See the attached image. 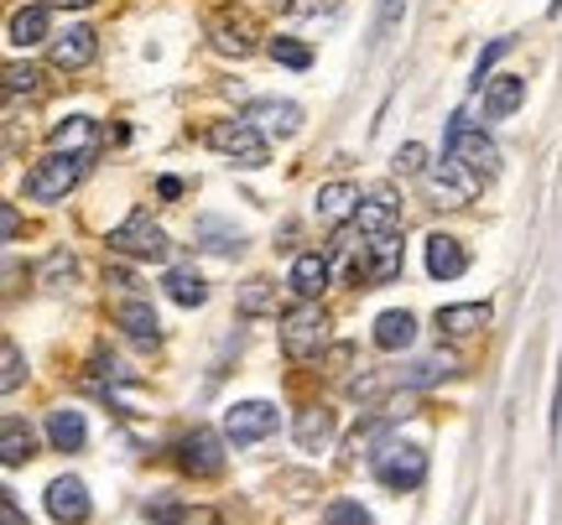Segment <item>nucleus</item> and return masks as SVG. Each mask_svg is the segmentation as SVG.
Instances as JSON below:
<instances>
[{"instance_id": "nucleus-1", "label": "nucleus", "mask_w": 562, "mask_h": 525, "mask_svg": "<svg viewBox=\"0 0 562 525\" xmlns=\"http://www.w3.org/2000/svg\"><path fill=\"white\" fill-rule=\"evenodd\" d=\"M328 312L318 303H297L292 312H281V349H286V359H318L323 349H328Z\"/></svg>"}, {"instance_id": "nucleus-2", "label": "nucleus", "mask_w": 562, "mask_h": 525, "mask_svg": "<svg viewBox=\"0 0 562 525\" xmlns=\"http://www.w3.org/2000/svg\"><path fill=\"white\" fill-rule=\"evenodd\" d=\"M370 473H375L381 489H391V494H412V489H422V479H427V453L412 443H381L370 453Z\"/></svg>"}, {"instance_id": "nucleus-3", "label": "nucleus", "mask_w": 562, "mask_h": 525, "mask_svg": "<svg viewBox=\"0 0 562 525\" xmlns=\"http://www.w3.org/2000/svg\"><path fill=\"white\" fill-rule=\"evenodd\" d=\"M448 162L453 167H463L474 182H484V178H495V167H501V151H495V141L484 136L480 125H469L459 115V121L448 125Z\"/></svg>"}, {"instance_id": "nucleus-4", "label": "nucleus", "mask_w": 562, "mask_h": 525, "mask_svg": "<svg viewBox=\"0 0 562 525\" xmlns=\"http://www.w3.org/2000/svg\"><path fill=\"white\" fill-rule=\"evenodd\" d=\"M83 178V157H63V151H47L32 172H26V198L32 203H58L68 198Z\"/></svg>"}, {"instance_id": "nucleus-5", "label": "nucleus", "mask_w": 562, "mask_h": 525, "mask_svg": "<svg viewBox=\"0 0 562 525\" xmlns=\"http://www.w3.org/2000/svg\"><path fill=\"white\" fill-rule=\"evenodd\" d=\"M209 146H214L220 157H229L235 167H245V172L266 167V136L245 121V115L240 121H214L209 125Z\"/></svg>"}, {"instance_id": "nucleus-6", "label": "nucleus", "mask_w": 562, "mask_h": 525, "mask_svg": "<svg viewBox=\"0 0 562 525\" xmlns=\"http://www.w3.org/2000/svg\"><path fill=\"white\" fill-rule=\"evenodd\" d=\"M110 250H115V255H131V261H167V255H172V240H167L146 214H131L125 224L110 229Z\"/></svg>"}, {"instance_id": "nucleus-7", "label": "nucleus", "mask_w": 562, "mask_h": 525, "mask_svg": "<svg viewBox=\"0 0 562 525\" xmlns=\"http://www.w3.org/2000/svg\"><path fill=\"white\" fill-rule=\"evenodd\" d=\"M178 468L188 479H214V473H224V437L214 426H193L178 443Z\"/></svg>"}, {"instance_id": "nucleus-8", "label": "nucleus", "mask_w": 562, "mask_h": 525, "mask_svg": "<svg viewBox=\"0 0 562 525\" xmlns=\"http://www.w3.org/2000/svg\"><path fill=\"white\" fill-rule=\"evenodd\" d=\"M277 432V406L271 401H240L224 411V437L235 447H250L261 443V437H271Z\"/></svg>"}, {"instance_id": "nucleus-9", "label": "nucleus", "mask_w": 562, "mask_h": 525, "mask_svg": "<svg viewBox=\"0 0 562 525\" xmlns=\"http://www.w3.org/2000/svg\"><path fill=\"white\" fill-rule=\"evenodd\" d=\"M209 32H214V47H220V53H235V58H250V53L261 47V26H256V16H250V11H235V5H224Z\"/></svg>"}, {"instance_id": "nucleus-10", "label": "nucleus", "mask_w": 562, "mask_h": 525, "mask_svg": "<svg viewBox=\"0 0 562 525\" xmlns=\"http://www.w3.org/2000/svg\"><path fill=\"white\" fill-rule=\"evenodd\" d=\"M100 53V37H94V26H68L58 37L47 42V62L63 68V73H74V68H89Z\"/></svg>"}, {"instance_id": "nucleus-11", "label": "nucleus", "mask_w": 562, "mask_h": 525, "mask_svg": "<svg viewBox=\"0 0 562 525\" xmlns=\"http://www.w3.org/2000/svg\"><path fill=\"white\" fill-rule=\"evenodd\" d=\"M47 515H53L58 525H83L89 521V489H83V479H74V473L53 479V484H47Z\"/></svg>"}, {"instance_id": "nucleus-12", "label": "nucleus", "mask_w": 562, "mask_h": 525, "mask_svg": "<svg viewBox=\"0 0 562 525\" xmlns=\"http://www.w3.org/2000/svg\"><path fill=\"white\" fill-rule=\"evenodd\" d=\"M427 193H432V203H438V208H463V203L474 198V187H480V182L469 178V172H463V167H453V162H442V167H427Z\"/></svg>"}, {"instance_id": "nucleus-13", "label": "nucleus", "mask_w": 562, "mask_h": 525, "mask_svg": "<svg viewBox=\"0 0 562 525\" xmlns=\"http://www.w3.org/2000/svg\"><path fill=\"white\" fill-rule=\"evenodd\" d=\"M245 121L256 125L261 136H297L302 130V110L292 100H256L245 110Z\"/></svg>"}, {"instance_id": "nucleus-14", "label": "nucleus", "mask_w": 562, "mask_h": 525, "mask_svg": "<svg viewBox=\"0 0 562 525\" xmlns=\"http://www.w3.org/2000/svg\"><path fill=\"white\" fill-rule=\"evenodd\" d=\"M355 224H360L364 240H381V235H402V214H396V198H391L385 187H375V193L360 203Z\"/></svg>"}, {"instance_id": "nucleus-15", "label": "nucleus", "mask_w": 562, "mask_h": 525, "mask_svg": "<svg viewBox=\"0 0 562 525\" xmlns=\"http://www.w3.org/2000/svg\"><path fill=\"white\" fill-rule=\"evenodd\" d=\"M364 255H370V261H364L360 282L364 286H385L396 271H402V235H381V240H370L364 244Z\"/></svg>"}, {"instance_id": "nucleus-16", "label": "nucleus", "mask_w": 562, "mask_h": 525, "mask_svg": "<svg viewBox=\"0 0 562 525\" xmlns=\"http://www.w3.org/2000/svg\"><path fill=\"white\" fill-rule=\"evenodd\" d=\"M360 203L364 198H360V187H355V182H323L318 187V219L339 229V224H349L355 214H360Z\"/></svg>"}, {"instance_id": "nucleus-17", "label": "nucleus", "mask_w": 562, "mask_h": 525, "mask_svg": "<svg viewBox=\"0 0 562 525\" xmlns=\"http://www.w3.org/2000/svg\"><path fill=\"white\" fill-rule=\"evenodd\" d=\"M490 328V303H459V307H438V333L442 339H469Z\"/></svg>"}, {"instance_id": "nucleus-18", "label": "nucleus", "mask_w": 562, "mask_h": 525, "mask_svg": "<svg viewBox=\"0 0 562 525\" xmlns=\"http://www.w3.org/2000/svg\"><path fill=\"white\" fill-rule=\"evenodd\" d=\"M469 271V255H463V244L453 235H432L427 240V276H438V282H453Z\"/></svg>"}, {"instance_id": "nucleus-19", "label": "nucleus", "mask_w": 562, "mask_h": 525, "mask_svg": "<svg viewBox=\"0 0 562 525\" xmlns=\"http://www.w3.org/2000/svg\"><path fill=\"white\" fill-rule=\"evenodd\" d=\"M521 100H526V79H516V73L490 79V89H484V121H505V115H516Z\"/></svg>"}, {"instance_id": "nucleus-20", "label": "nucleus", "mask_w": 562, "mask_h": 525, "mask_svg": "<svg viewBox=\"0 0 562 525\" xmlns=\"http://www.w3.org/2000/svg\"><path fill=\"white\" fill-rule=\"evenodd\" d=\"M83 437H89L83 411H74V406H58V411L47 416V443H53V453H79Z\"/></svg>"}, {"instance_id": "nucleus-21", "label": "nucleus", "mask_w": 562, "mask_h": 525, "mask_svg": "<svg viewBox=\"0 0 562 525\" xmlns=\"http://www.w3.org/2000/svg\"><path fill=\"white\" fill-rule=\"evenodd\" d=\"M292 292H297L302 303H318L323 292H328V261H323L318 250H307L292 261Z\"/></svg>"}, {"instance_id": "nucleus-22", "label": "nucleus", "mask_w": 562, "mask_h": 525, "mask_svg": "<svg viewBox=\"0 0 562 525\" xmlns=\"http://www.w3.org/2000/svg\"><path fill=\"white\" fill-rule=\"evenodd\" d=\"M334 411H328V406H307V411H302L297 416V447L302 453H323V447L334 443Z\"/></svg>"}, {"instance_id": "nucleus-23", "label": "nucleus", "mask_w": 562, "mask_h": 525, "mask_svg": "<svg viewBox=\"0 0 562 525\" xmlns=\"http://www.w3.org/2000/svg\"><path fill=\"white\" fill-rule=\"evenodd\" d=\"M115 323H121L125 333L136 339V344H157V339H161L157 307H151V303H136V297H131V303H121V307H115Z\"/></svg>"}, {"instance_id": "nucleus-24", "label": "nucleus", "mask_w": 562, "mask_h": 525, "mask_svg": "<svg viewBox=\"0 0 562 525\" xmlns=\"http://www.w3.org/2000/svg\"><path fill=\"white\" fill-rule=\"evenodd\" d=\"M47 146H53V151H63V157H83V151L94 146V121H89V115H68V121L53 125Z\"/></svg>"}, {"instance_id": "nucleus-25", "label": "nucleus", "mask_w": 562, "mask_h": 525, "mask_svg": "<svg viewBox=\"0 0 562 525\" xmlns=\"http://www.w3.org/2000/svg\"><path fill=\"white\" fill-rule=\"evenodd\" d=\"M417 344V318L412 312H381L375 318V349L396 354V349H412Z\"/></svg>"}, {"instance_id": "nucleus-26", "label": "nucleus", "mask_w": 562, "mask_h": 525, "mask_svg": "<svg viewBox=\"0 0 562 525\" xmlns=\"http://www.w3.org/2000/svg\"><path fill=\"white\" fill-rule=\"evenodd\" d=\"M53 37H58V32H53L47 5H26V11L11 16V42H16V47H37V42H53Z\"/></svg>"}, {"instance_id": "nucleus-27", "label": "nucleus", "mask_w": 562, "mask_h": 525, "mask_svg": "<svg viewBox=\"0 0 562 525\" xmlns=\"http://www.w3.org/2000/svg\"><path fill=\"white\" fill-rule=\"evenodd\" d=\"M161 286H167V297H172L178 307H203V303H209V282H203L193 265H172Z\"/></svg>"}, {"instance_id": "nucleus-28", "label": "nucleus", "mask_w": 562, "mask_h": 525, "mask_svg": "<svg viewBox=\"0 0 562 525\" xmlns=\"http://www.w3.org/2000/svg\"><path fill=\"white\" fill-rule=\"evenodd\" d=\"M453 369H459V359H453V354H427V359L406 364L402 375H396V385H406V390H422V385H438V380H448Z\"/></svg>"}, {"instance_id": "nucleus-29", "label": "nucleus", "mask_w": 562, "mask_h": 525, "mask_svg": "<svg viewBox=\"0 0 562 525\" xmlns=\"http://www.w3.org/2000/svg\"><path fill=\"white\" fill-rule=\"evenodd\" d=\"M32 447H37V437H32V426L21 422V416H5V422H0V458H5V468L26 464Z\"/></svg>"}, {"instance_id": "nucleus-30", "label": "nucleus", "mask_w": 562, "mask_h": 525, "mask_svg": "<svg viewBox=\"0 0 562 525\" xmlns=\"http://www.w3.org/2000/svg\"><path fill=\"white\" fill-rule=\"evenodd\" d=\"M193 240L203 244V250H240V229L235 224H224V219H199L193 224Z\"/></svg>"}, {"instance_id": "nucleus-31", "label": "nucleus", "mask_w": 562, "mask_h": 525, "mask_svg": "<svg viewBox=\"0 0 562 525\" xmlns=\"http://www.w3.org/2000/svg\"><path fill=\"white\" fill-rule=\"evenodd\" d=\"M266 53H271V62H281V68H313V47L297 37H271Z\"/></svg>"}, {"instance_id": "nucleus-32", "label": "nucleus", "mask_w": 562, "mask_h": 525, "mask_svg": "<svg viewBox=\"0 0 562 525\" xmlns=\"http://www.w3.org/2000/svg\"><path fill=\"white\" fill-rule=\"evenodd\" d=\"M74 271H79V265H74V255H68V250H53V255H47V265H42V286H53V292H58V286L74 282Z\"/></svg>"}, {"instance_id": "nucleus-33", "label": "nucleus", "mask_w": 562, "mask_h": 525, "mask_svg": "<svg viewBox=\"0 0 562 525\" xmlns=\"http://www.w3.org/2000/svg\"><path fill=\"white\" fill-rule=\"evenodd\" d=\"M323 525H375V521H370V510H364L360 500H334L328 515H323Z\"/></svg>"}, {"instance_id": "nucleus-34", "label": "nucleus", "mask_w": 562, "mask_h": 525, "mask_svg": "<svg viewBox=\"0 0 562 525\" xmlns=\"http://www.w3.org/2000/svg\"><path fill=\"white\" fill-rule=\"evenodd\" d=\"M396 172H402V178H427V146H417V141H406L402 151H396Z\"/></svg>"}, {"instance_id": "nucleus-35", "label": "nucleus", "mask_w": 562, "mask_h": 525, "mask_svg": "<svg viewBox=\"0 0 562 525\" xmlns=\"http://www.w3.org/2000/svg\"><path fill=\"white\" fill-rule=\"evenodd\" d=\"M245 312H277V297L266 282H245V297H240Z\"/></svg>"}, {"instance_id": "nucleus-36", "label": "nucleus", "mask_w": 562, "mask_h": 525, "mask_svg": "<svg viewBox=\"0 0 562 525\" xmlns=\"http://www.w3.org/2000/svg\"><path fill=\"white\" fill-rule=\"evenodd\" d=\"M37 68H32V62H11V68H5V89H11V94H21V89H26V94H32V89H37Z\"/></svg>"}, {"instance_id": "nucleus-37", "label": "nucleus", "mask_w": 562, "mask_h": 525, "mask_svg": "<svg viewBox=\"0 0 562 525\" xmlns=\"http://www.w3.org/2000/svg\"><path fill=\"white\" fill-rule=\"evenodd\" d=\"M0 359H5V375H0V385H5V390H16V385H21V349L11 344V339L0 344Z\"/></svg>"}, {"instance_id": "nucleus-38", "label": "nucleus", "mask_w": 562, "mask_h": 525, "mask_svg": "<svg viewBox=\"0 0 562 525\" xmlns=\"http://www.w3.org/2000/svg\"><path fill=\"white\" fill-rule=\"evenodd\" d=\"M286 11H292V16H334V11H339V0H292Z\"/></svg>"}, {"instance_id": "nucleus-39", "label": "nucleus", "mask_w": 562, "mask_h": 525, "mask_svg": "<svg viewBox=\"0 0 562 525\" xmlns=\"http://www.w3.org/2000/svg\"><path fill=\"white\" fill-rule=\"evenodd\" d=\"M501 53H510V37H501V42H490V47H484V58H480V68H474V73H480V79H484V73H490V62L501 58Z\"/></svg>"}, {"instance_id": "nucleus-40", "label": "nucleus", "mask_w": 562, "mask_h": 525, "mask_svg": "<svg viewBox=\"0 0 562 525\" xmlns=\"http://www.w3.org/2000/svg\"><path fill=\"white\" fill-rule=\"evenodd\" d=\"M0 515H5V525H32V521H26V515H21L16 494H5V500H0Z\"/></svg>"}, {"instance_id": "nucleus-41", "label": "nucleus", "mask_w": 562, "mask_h": 525, "mask_svg": "<svg viewBox=\"0 0 562 525\" xmlns=\"http://www.w3.org/2000/svg\"><path fill=\"white\" fill-rule=\"evenodd\" d=\"M0 235H5V244L21 235V219H16V208H11V203H5V214H0Z\"/></svg>"}, {"instance_id": "nucleus-42", "label": "nucleus", "mask_w": 562, "mask_h": 525, "mask_svg": "<svg viewBox=\"0 0 562 525\" xmlns=\"http://www.w3.org/2000/svg\"><path fill=\"white\" fill-rule=\"evenodd\" d=\"M157 193H161V198H178L182 182H178V178H161V182H157Z\"/></svg>"}, {"instance_id": "nucleus-43", "label": "nucleus", "mask_w": 562, "mask_h": 525, "mask_svg": "<svg viewBox=\"0 0 562 525\" xmlns=\"http://www.w3.org/2000/svg\"><path fill=\"white\" fill-rule=\"evenodd\" d=\"M53 5H74L79 11V5H94V0H53Z\"/></svg>"}]
</instances>
